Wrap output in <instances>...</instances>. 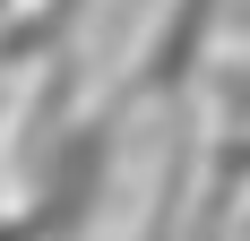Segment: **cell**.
I'll list each match as a JSON object with an SVG mask.
<instances>
[{
  "label": "cell",
  "instance_id": "3",
  "mask_svg": "<svg viewBox=\"0 0 250 241\" xmlns=\"http://www.w3.org/2000/svg\"><path fill=\"white\" fill-rule=\"evenodd\" d=\"M9 18H18V0H0V26H9Z\"/></svg>",
  "mask_w": 250,
  "mask_h": 241
},
{
  "label": "cell",
  "instance_id": "1",
  "mask_svg": "<svg viewBox=\"0 0 250 241\" xmlns=\"http://www.w3.org/2000/svg\"><path fill=\"white\" fill-rule=\"evenodd\" d=\"M207 26H216V0H173V18L138 43V78H129V86H138V95H173L181 78L199 69Z\"/></svg>",
  "mask_w": 250,
  "mask_h": 241
},
{
  "label": "cell",
  "instance_id": "2",
  "mask_svg": "<svg viewBox=\"0 0 250 241\" xmlns=\"http://www.w3.org/2000/svg\"><path fill=\"white\" fill-rule=\"evenodd\" d=\"M0 241H43V224H35V207H26V216H9V224H0Z\"/></svg>",
  "mask_w": 250,
  "mask_h": 241
}]
</instances>
